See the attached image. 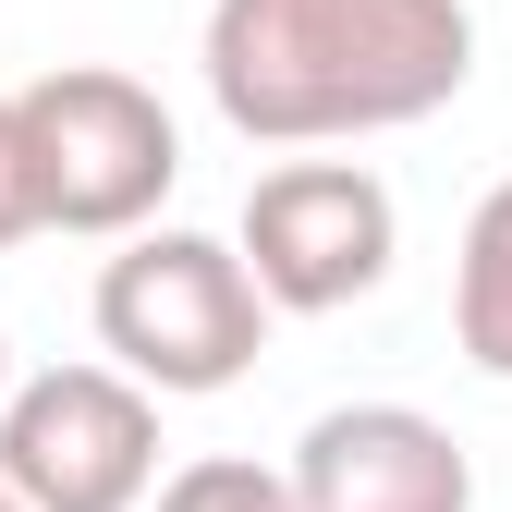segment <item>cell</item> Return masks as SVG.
I'll use <instances>...</instances> for the list:
<instances>
[{
    "label": "cell",
    "instance_id": "1",
    "mask_svg": "<svg viewBox=\"0 0 512 512\" xmlns=\"http://www.w3.org/2000/svg\"><path fill=\"white\" fill-rule=\"evenodd\" d=\"M196 61L244 147H354L464 98L476 13L464 0H208Z\"/></svg>",
    "mask_w": 512,
    "mask_h": 512
},
{
    "label": "cell",
    "instance_id": "2",
    "mask_svg": "<svg viewBox=\"0 0 512 512\" xmlns=\"http://www.w3.org/2000/svg\"><path fill=\"white\" fill-rule=\"evenodd\" d=\"M269 281L256 256L220 244V232H122V256L98 269V342L110 366H135L159 403H196V391H232V378L269 354Z\"/></svg>",
    "mask_w": 512,
    "mask_h": 512
},
{
    "label": "cell",
    "instance_id": "3",
    "mask_svg": "<svg viewBox=\"0 0 512 512\" xmlns=\"http://www.w3.org/2000/svg\"><path fill=\"white\" fill-rule=\"evenodd\" d=\"M25 98V147H37V196H49V232H86V244H122L171 208L183 183V135L159 86L110 74V61H61V74L13 86Z\"/></svg>",
    "mask_w": 512,
    "mask_h": 512
},
{
    "label": "cell",
    "instance_id": "4",
    "mask_svg": "<svg viewBox=\"0 0 512 512\" xmlns=\"http://www.w3.org/2000/svg\"><path fill=\"white\" fill-rule=\"evenodd\" d=\"M0 476L37 512H147L159 500V391L135 366H37L0 391Z\"/></svg>",
    "mask_w": 512,
    "mask_h": 512
},
{
    "label": "cell",
    "instance_id": "5",
    "mask_svg": "<svg viewBox=\"0 0 512 512\" xmlns=\"http://www.w3.org/2000/svg\"><path fill=\"white\" fill-rule=\"evenodd\" d=\"M244 256H256L281 317H342V305H366L391 281L403 208H391V183L366 159H281L244 196Z\"/></svg>",
    "mask_w": 512,
    "mask_h": 512
},
{
    "label": "cell",
    "instance_id": "6",
    "mask_svg": "<svg viewBox=\"0 0 512 512\" xmlns=\"http://www.w3.org/2000/svg\"><path fill=\"white\" fill-rule=\"evenodd\" d=\"M293 500L305 512H476V464L415 403H330L293 439Z\"/></svg>",
    "mask_w": 512,
    "mask_h": 512
},
{
    "label": "cell",
    "instance_id": "7",
    "mask_svg": "<svg viewBox=\"0 0 512 512\" xmlns=\"http://www.w3.org/2000/svg\"><path fill=\"white\" fill-rule=\"evenodd\" d=\"M452 330L488 378H512V171L476 196L464 220V256H452Z\"/></svg>",
    "mask_w": 512,
    "mask_h": 512
},
{
    "label": "cell",
    "instance_id": "8",
    "mask_svg": "<svg viewBox=\"0 0 512 512\" xmlns=\"http://www.w3.org/2000/svg\"><path fill=\"white\" fill-rule=\"evenodd\" d=\"M147 512H305L293 500V464H256V452H196L183 476H159Z\"/></svg>",
    "mask_w": 512,
    "mask_h": 512
},
{
    "label": "cell",
    "instance_id": "9",
    "mask_svg": "<svg viewBox=\"0 0 512 512\" xmlns=\"http://www.w3.org/2000/svg\"><path fill=\"white\" fill-rule=\"evenodd\" d=\"M49 232V196H37V147H25V98H0V244Z\"/></svg>",
    "mask_w": 512,
    "mask_h": 512
},
{
    "label": "cell",
    "instance_id": "10",
    "mask_svg": "<svg viewBox=\"0 0 512 512\" xmlns=\"http://www.w3.org/2000/svg\"><path fill=\"white\" fill-rule=\"evenodd\" d=\"M0 512H37V500H25V488H13V476H0Z\"/></svg>",
    "mask_w": 512,
    "mask_h": 512
},
{
    "label": "cell",
    "instance_id": "11",
    "mask_svg": "<svg viewBox=\"0 0 512 512\" xmlns=\"http://www.w3.org/2000/svg\"><path fill=\"white\" fill-rule=\"evenodd\" d=\"M0 391H13V342H0Z\"/></svg>",
    "mask_w": 512,
    "mask_h": 512
}]
</instances>
